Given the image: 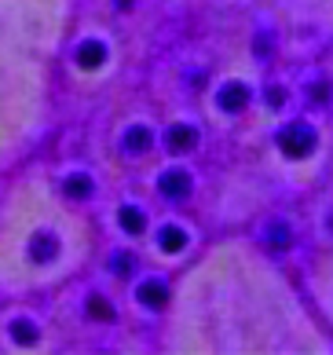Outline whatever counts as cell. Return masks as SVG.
<instances>
[{"label":"cell","instance_id":"6da1fadb","mask_svg":"<svg viewBox=\"0 0 333 355\" xmlns=\"http://www.w3.org/2000/svg\"><path fill=\"white\" fill-rule=\"evenodd\" d=\"M187 187H191L187 176H180V173H172V176H165V180H162V191H165V194H183Z\"/></svg>","mask_w":333,"mask_h":355},{"label":"cell","instance_id":"7a4b0ae2","mask_svg":"<svg viewBox=\"0 0 333 355\" xmlns=\"http://www.w3.org/2000/svg\"><path fill=\"white\" fill-rule=\"evenodd\" d=\"M96 62H103V44L88 41V44L81 48V67H96Z\"/></svg>","mask_w":333,"mask_h":355},{"label":"cell","instance_id":"3957f363","mask_svg":"<svg viewBox=\"0 0 333 355\" xmlns=\"http://www.w3.org/2000/svg\"><path fill=\"white\" fill-rule=\"evenodd\" d=\"M146 143H151L146 128H132V132L125 136V147H128V150H146Z\"/></svg>","mask_w":333,"mask_h":355},{"label":"cell","instance_id":"277c9868","mask_svg":"<svg viewBox=\"0 0 333 355\" xmlns=\"http://www.w3.org/2000/svg\"><path fill=\"white\" fill-rule=\"evenodd\" d=\"M139 297L146 300V304H162V300H165V289L157 286V282H146V286L139 289Z\"/></svg>","mask_w":333,"mask_h":355},{"label":"cell","instance_id":"5b68a950","mask_svg":"<svg viewBox=\"0 0 333 355\" xmlns=\"http://www.w3.org/2000/svg\"><path fill=\"white\" fill-rule=\"evenodd\" d=\"M66 191H70L74 198H85V194H88V180H85V176H74V180H66Z\"/></svg>","mask_w":333,"mask_h":355},{"label":"cell","instance_id":"8992f818","mask_svg":"<svg viewBox=\"0 0 333 355\" xmlns=\"http://www.w3.org/2000/svg\"><path fill=\"white\" fill-rule=\"evenodd\" d=\"M92 315H96V319H110V308H106V300L92 297Z\"/></svg>","mask_w":333,"mask_h":355},{"label":"cell","instance_id":"52a82bcc","mask_svg":"<svg viewBox=\"0 0 333 355\" xmlns=\"http://www.w3.org/2000/svg\"><path fill=\"white\" fill-rule=\"evenodd\" d=\"M162 242H165L169 249H180V245H183V234H180V231H162Z\"/></svg>","mask_w":333,"mask_h":355},{"label":"cell","instance_id":"ba28073f","mask_svg":"<svg viewBox=\"0 0 333 355\" xmlns=\"http://www.w3.org/2000/svg\"><path fill=\"white\" fill-rule=\"evenodd\" d=\"M11 334H19V340H33V326L15 322V326H11Z\"/></svg>","mask_w":333,"mask_h":355},{"label":"cell","instance_id":"9c48e42d","mask_svg":"<svg viewBox=\"0 0 333 355\" xmlns=\"http://www.w3.org/2000/svg\"><path fill=\"white\" fill-rule=\"evenodd\" d=\"M139 223H143L139 213H136V209H128V213H125V227H128V231H139Z\"/></svg>","mask_w":333,"mask_h":355}]
</instances>
